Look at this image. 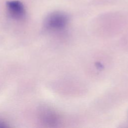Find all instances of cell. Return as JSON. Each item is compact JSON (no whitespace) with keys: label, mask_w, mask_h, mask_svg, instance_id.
Wrapping results in <instances>:
<instances>
[{"label":"cell","mask_w":128,"mask_h":128,"mask_svg":"<svg viewBox=\"0 0 128 128\" xmlns=\"http://www.w3.org/2000/svg\"><path fill=\"white\" fill-rule=\"evenodd\" d=\"M6 8L12 18L16 20L23 18L25 15V8L24 4L18 0H10L6 2Z\"/></svg>","instance_id":"2"},{"label":"cell","mask_w":128,"mask_h":128,"mask_svg":"<svg viewBox=\"0 0 128 128\" xmlns=\"http://www.w3.org/2000/svg\"><path fill=\"white\" fill-rule=\"evenodd\" d=\"M68 20V17L66 14L61 12H54L46 17L44 26L48 30H58L66 26Z\"/></svg>","instance_id":"1"}]
</instances>
